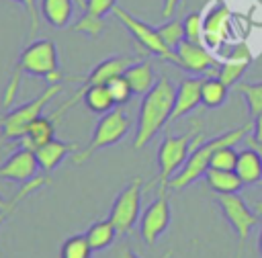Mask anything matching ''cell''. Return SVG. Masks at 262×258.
<instances>
[{
    "mask_svg": "<svg viewBox=\"0 0 262 258\" xmlns=\"http://www.w3.org/2000/svg\"><path fill=\"white\" fill-rule=\"evenodd\" d=\"M23 74L29 76H39L45 78L49 84H59L61 82V72H59V57H57V47L51 39H35L29 43L23 51L20 57L14 66V72L10 76L8 88L4 92V106H10L16 92Z\"/></svg>",
    "mask_w": 262,
    "mask_h": 258,
    "instance_id": "6da1fadb",
    "label": "cell"
},
{
    "mask_svg": "<svg viewBox=\"0 0 262 258\" xmlns=\"http://www.w3.org/2000/svg\"><path fill=\"white\" fill-rule=\"evenodd\" d=\"M174 98H176V86L166 76H160L156 86L147 94H143L137 115V131L133 139L135 149L145 147L164 129V125L170 123Z\"/></svg>",
    "mask_w": 262,
    "mask_h": 258,
    "instance_id": "7a4b0ae2",
    "label": "cell"
},
{
    "mask_svg": "<svg viewBox=\"0 0 262 258\" xmlns=\"http://www.w3.org/2000/svg\"><path fill=\"white\" fill-rule=\"evenodd\" d=\"M252 131V125L250 123H244L231 131H223L215 137H209L205 139L203 143H199L190 156L186 158V162L182 164V168L168 180V190H182L186 188L188 184L196 182L199 178L205 176V172L211 168V156L215 154V149L223 147V145H237V141H242L248 133Z\"/></svg>",
    "mask_w": 262,
    "mask_h": 258,
    "instance_id": "3957f363",
    "label": "cell"
},
{
    "mask_svg": "<svg viewBox=\"0 0 262 258\" xmlns=\"http://www.w3.org/2000/svg\"><path fill=\"white\" fill-rule=\"evenodd\" d=\"M207 137L205 133L199 129V125L192 127V131H188L186 135H172L168 133L164 137V141L160 143L158 149V190H166L168 180L182 168V164L186 162V158L190 156V152L203 143Z\"/></svg>",
    "mask_w": 262,
    "mask_h": 258,
    "instance_id": "277c9868",
    "label": "cell"
},
{
    "mask_svg": "<svg viewBox=\"0 0 262 258\" xmlns=\"http://www.w3.org/2000/svg\"><path fill=\"white\" fill-rule=\"evenodd\" d=\"M61 90H63L61 82H59V84H49V86H47L39 96H35L33 100H29V102H25V104H20V106H16V109L4 113V115L0 117V145H4V143H8V141H18V139L25 135L27 127L43 113V109H45Z\"/></svg>",
    "mask_w": 262,
    "mask_h": 258,
    "instance_id": "5b68a950",
    "label": "cell"
},
{
    "mask_svg": "<svg viewBox=\"0 0 262 258\" xmlns=\"http://www.w3.org/2000/svg\"><path fill=\"white\" fill-rule=\"evenodd\" d=\"M129 127H131V119H129L127 111L123 106H113L108 113L100 115V121L94 127L92 139L88 141V145L84 149H78L76 154H72V162L76 166H82L98 149L119 143L129 133Z\"/></svg>",
    "mask_w": 262,
    "mask_h": 258,
    "instance_id": "8992f818",
    "label": "cell"
},
{
    "mask_svg": "<svg viewBox=\"0 0 262 258\" xmlns=\"http://www.w3.org/2000/svg\"><path fill=\"white\" fill-rule=\"evenodd\" d=\"M217 203H219V209H221L223 217L227 219V223L235 231V238H237L235 258H244L248 238H250L252 229L260 223V215L246 205V201L239 197V192H235V195H217Z\"/></svg>",
    "mask_w": 262,
    "mask_h": 258,
    "instance_id": "52a82bcc",
    "label": "cell"
},
{
    "mask_svg": "<svg viewBox=\"0 0 262 258\" xmlns=\"http://www.w3.org/2000/svg\"><path fill=\"white\" fill-rule=\"evenodd\" d=\"M113 14L119 18V23L131 33V37L137 41V45L143 49V53L147 55H154V57H160L164 61H170L174 66H178V57H176V51H172L170 47H166V43L162 41L158 29L149 27L147 23L139 20L137 16H133L131 12H127L125 8L121 6H115L113 8Z\"/></svg>",
    "mask_w": 262,
    "mask_h": 258,
    "instance_id": "ba28073f",
    "label": "cell"
},
{
    "mask_svg": "<svg viewBox=\"0 0 262 258\" xmlns=\"http://www.w3.org/2000/svg\"><path fill=\"white\" fill-rule=\"evenodd\" d=\"M141 190L143 178L135 176L115 199L108 219L115 223L119 233H131L133 227L139 223V209H141Z\"/></svg>",
    "mask_w": 262,
    "mask_h": 258,
    "instance_id": "9c48e42d",
    "label": "cell"
},
{
    "mask_svg": "<svg viewBox=\"0 0 262 258\" xmlns=\"http://www.w3.org/2000/svg\"><path fill=\"white\" fill-rule=\"evenodd\" d=\"M178 66L180 70L192 74V76H215L221 59L209 49L205 43H192V41H182L176 49Z\"/></svg>",
    "mask_w": 262,
    "mask_h": 258,
    "instance_id": "30bf717a",
    "label": "cell"
},
{
    "mask_svg": "<svg viewBox=\"0 0 262 258\" xmlns=\"http://www.w3.org/2000/svg\"><path fill=\"white\" fill-rule=\"evenodd\" d=\"M172 219V209H170V201L166 190L158 192V199L149 203V207L141 213L139 217V235L147 246H154L164 231L168 229Z\"/></svg>",
    "mask_w": 262,
    "mask_h": 258,
    "instance_id": "8fae6325",
    "label": "cell"
},
{
    "mask_svg": "<svg viewBox=\"0 0 262 258\" xmlns=\"http://www.w3.org/2000/svg\"><path fill=\"white\" fill-rule=\"evenodd\" d=\"M231 35V10L225 2L215 0L203 14V39L205 45L217 51Z\"/></svg>",
    "mask_w": 262,
    "mask_h": 258,
    "instance_id": "7c38bea8",
    "label": "cell"
},
{
    "mask_svg": "<svg viewBox=\"0 0 262 258\" xmlns=\"http://www.w3.org/2000/svg\"><path fill=\"white\" fill-rule=\"evenodd\" d=\"M254 59V51L252 47L246 43V41H237L233 45V49L229 51V55H225L217 68V78L227 86V88H233L239 78L244 76V72L248 70L250 61Z\"/></svg>",
    "mask_w": 262,
    "mask_h": 258,
    "instance_id": "4fadbf2b",
    "label": "cell"
},
{
    "mask_svg": "<svg viewBox=\"0 0 262 258\" xmlns=\"http://www.w3.org/2000/svg\"><path fill=\"white\" fill-rule=\"evenodd\" d=\"M39 162L33 149L27 147H18L14 154H10L6 158L4 164H0V178L4 180H12V182H29L39 174Z\"/></svg>",
    "mask_w": 262,
    "mask_h": 258,
    "instance_id": "5bb4252c",
    "label": "cell"
},
{
    "mask_svg": "<svg viewBox=\"0 0 262 258\" xmlns=\"http://www.w3.org/2000/svg\"><path fill=\"white\" fill-rule=\"evenodd\" d=\"M201 84H203V76H188V78L178 82L170 123H174L180 117L192 113L201 104Z\"/></svg>",
    "mask_w": 262,
    "mask_h": 258,
    "instance_id": "9a60e30c",
    "label": "cell"
},
{
    "mask_svg": "<svg viewBox=\"0 0 262 258\" xmlns=\"http://www.w3.org/2000/svg\"><path fill=\"white\" fill-rule=\"evenodd\" d=\"M78 149H80L78 143H74V141H61V139L53 137L51 141H47L45 145H41L39 149H35V156H37L41 174H51L68 156L76 154Z\"/></svg>",
    "mask_w": 262,
    "mask_h": 258,
    "instance_id": "2e32d148",
    "label": "cell"
},
{
    "mask_svg": "<svg viewBox=\"0 0 262 258\" xmlns=\"http://www.w3.org/2000/svg\"><path fill=\"white\" fill-rule=\"evenodd\" d=\"M133 61H135V57H131V55H113V57H108V59L96 63V66L90 70L88 76H84V78L78 80V82H82V86H80L78 90L88 88V86H94V84H106L111 78L125 74V70H127Z\"/></svg>",
    "mask_w": 262,
    "mask_h": 258,
    "instance_id": "e0dca14e",
    "label": "cell"
},
{
    "mask_svg": "<svg viewBox=\"0 0 262 258\" xmlns=\"http://www.w3.org/2000/svg\"><path fill=\"white\" fill-rule=\"evenodd\" d=\"M123 76L127 78V82H129L133 94H141V96L147 94V92L156 86V82H158L156 72H154V63H151L149 57H145V59H135V61L125 70Z\"/></svg>",
    "mask_w": 262,
    "mask_h": 258,
    "instance_id": "ac0fdd59",
    "label": "cell"
},
{
    "mask_svg": "<svg viewBox=\"0 0 262 258\" xmlns=\"http://www.w3.org/2000/svg\"><path fill=\"white\" fill-rule=\"evenodd\" d=\"M55 137V121L47 115H39L25 131V135L18 139V145L20 147H27V149H39L41 145H45L47 141H51Z\"/></svg>",
    "mask_w": 262,
    "mask_h": 258,
    "instance_id": "d6986e66",
    "label": "cell"
},
{
    "mask_svg": "<svg viewBox=\"0 0 262 258\" xmlns=\"http://www.w3.org/2000/svg\"><path fill=\"white\" fill-rule=\"evenodd\" d=\"M205 182L211 190H215L217 195H235L242 190L244 182L237 176L235 170H221V168H209L205 172Z\"/></svg>",
    "mask_w": 262,
    "mask_h": 258,
    "instance_id": "ffe728a7",
    "label": "cell"
},
{
    "mask_svg": "<svg viewBox=\"0 0 262 258\" xmlns=\"http://www.w3.org/2000/svg\"><path fill=\"white\" fill-rule=\"evenodd\" d=\"M235 172L244 184H256L262 180V156L254 147H246L237 154Z\"/></svg>",
    "mask_w": 262,
    "mask_h": 258,
    "instance_id": "44dd1931",
    "label": "cell"
},
{
    "mask_svg": "<svg viewBox=\"0 0 262 258\" xmlns=\"http://www.w3.org/2000/svg\"><path fill=\"white\" fill-rule=\"evenodd\" d=\"M74 2L76 0H39V8L51 27L66 29L74 14Z\"/></svg>",
    "mask_w": 262,
    "mask_h": 258,
    "instance_id": "7402d4cb",
    "label": "cell"
},
{
    "mask_svg": "<svg viewBox=\"0 0 262 258\" xmlns=\"http://www.w3.org/2000/svg\"><path fill=\"white\" fill-rule=\"evenodd\" d=\"M117 233H119V231H117L115 223H113L108 217L94 221V223L84 231V235H86V240H88V244H90V248H92L94 252H102V250L111 248V246L115 244Z\"/></svg>",
    "mask_w": 262,
    "mask_h": 258,
    "instance_id": "603a6c76",
    "label": "cell"
},
{
    "mask_svg": "<svg viewBox=\"0 0 262 258\" xmlns=\"http://www.w3.org/2000/svg\"><path fill=\"white\" fill-rule=\"evenodd\" d=\"M227 92L229 88L217 76H205L201 84V104H205L207 109H217L225 104Z\"/></svg>",
    "mask_w": 262,
    "mask_h": 258,
    "instance_id": "cb8c5ba5",
    "label": "cell"
},
{
    "mask_svg": "<svg viewBox=\"0 0 262 258\" xmlns=\"http://www.w3.org/2000/svg\"><path fill=\"white\" fill-rule=\"evenodd\" d=\"M235 90L244 96L246 106H248V113H250L252 119H256L258 115H262V82H254V84L237 82L235 84Z\"/></svg>",
    "mask_w": 262,
    "mask_h": 258,
    "instance_id": "d4e9b609",
    "label": "cell"
},
{
    "mask_svg": "<svg viewBox=\"0 0 262 258\" xmlns=\"http://www.w3.org/2000/svg\"><path fill=\"white\" fill-rule=\"evenodd\" d=\"M92 254L94 250L90 248L84 233L70 235L59 248V258H92Z\"/></svg>",
    "mask_w": 262,
    "mask_h": 258,
    "instance_id": "484cf974",
    "label": "cell"
},
{
    "mask_svg": "<svg viewBox=\"0 0 262 258\" xmlns=\"http://www.w3.org/2000/svg\"><path fill=\"white\" fill-rule=\"evenodd\" d=\"M72 33H84L86 37H92V39H98L102 35V31L106 29V23L102 16L98 14H92V12H84L72 27Z\"/></svg>",
    "mask_w": 262,
    "mask_h": 258,
    "instance_id": "4316f807",
    "label": "cell"
},
{
    "mask_svg": "<svg viewBox=\"0 0 262 258\" xmlns=\"http://www.w3.org/2000/svg\"><path fill=\"white\" fill-rule=\"evenodd\" d=\"M158 33L166 43V47H170L172 51L184 41V27H182V20L178 18H168L164 25L158 27Z\"/></svg>",
    "mask_w": 262,
    "mask_h": 258,
    "instance_id": "83f0119b",
    "label": "cell"
},
{
    "mask_svg": "<svg viewBox=\"0 0 262 258\" xmlns=\"http://www.w3.org/2000/svg\"><path fill=\"white\" fill-rule=\"evenodd\" d=\"M106 88H108V92H111V96H113V102H115L117 106L127 104V102L131 100V96H133V90H131V86H129V82H127V78H125L123 74L111 78V80L106 82Z\"/></svg>",
    "mask_w": 262,
    "mask_h": 258,
    "instance_id": "f1b7e54d",
    "label": "cell"
},
{
    "mask_svg": "<svg viewBox=\"0 0 262 258\" xmlns=\"http://www.w3.org/2000/svg\"><path fill=\"white\" fill-rule=\"evenodd\" d=\"M184 39L192 43H205L203 39V12H188L182 18Z\"/></svg>",
    "mask_w": 262,
    "mask_h": 258,
    "instance_id": "f546056e",
    "label": "cell"
},
{
    "mask_svg": "<svg viewBox=\"0 0 262 258\" xmlns=\"http://www.w3.org/2000/svg\"><path fill=\"white\" fill-rule=\"evenodd\" d=\"M237 149L235 145H223L219 149H215V154L211 156V168H221V170H235L237 164Z\"/></svg>",
    "mask_w": 262,
    "mask_h": 258,
    "instance_id": "4dcf8cb0",
    "label": "cell"
},
{
    "mask_svg": "<svg viewBox=\"0 0 262 258\" xmlns=\"http://www.w3.org/2000/svg\"><path fill=\"white\" fill-rule=\"evenodd\" d=\"M115 6H117V0H84L82 10L98 14V16H104L106 12H113Z\"/></svg>",
    "mask_w": 262,
    "mask_h": 258,
    "instance_id": "1f68e13d",
    "label": "cell"
},
{
    "mask_svg": "<svg viewBox=\"0 0 262 258\" xmlns=\"http://www.w3.org/2000/svg\"><path fill=\"white\" fill-rule=\"evenodd\" d=\"M12 2H18L25 8V12L29 14V20H31V33L35 35L37 29H39V18H41V14H39V0H12Z\"/></svg>",
    "mask_w": 262,
    "mask_h": 258,
    "instance_id": "d6a6232c",
    "label": "cell"
},
{
    "mask_svg": "<svg viewBox=\"0 0 262 258\" xmlns=\"http://www.w3.org/2000/svg\"><path fill=\"white\" fill-rule=\"evenodd\" d=\"M111 258H141V256H137L127 244H121V246H117L115 248V252H113V256Z\"/></svg>",
    "mask_w": 262,
    "mask_h": 258,
    "instance_id": "836d02e7",
    "label": "cell"
},
{
    "mask_svg": "<svg viewBox=\"0 0 262 258\" xmlns=\"http://www.w3.org/2000/svg\"><path fill=\"white\" fill-rule=\"evenodd\" d=\"M254 141H258V143H262V115H258L256 119H254V125H252V133H248Z\"/></svg>",
    "mask_w": 262,
    "mask_h": 258,
    "instance_id": "e575fe53",
    "label": "cell"
},
{
    "mask_svg": "<svg viewBox=\"0 0 262 258\" xmlns=\"http://www.w3.org/2000/svg\"><path fill=\"white\" fill-rule=\"evenodd\" d=\"M180 2H182V0H164V2H162V16H164V18H170V16L174 14V10L178 8Z\"/></svg>",
    "mask_w": 262,
    "mask_h": 258,
    "instance_id": "d590c367",
    "label": "cell"
},
{
    "mask_svg": "<svg viewBox=\"0 0 262 258\" xmlns=\"http://www.w3.org/2000/svg\"><path fill=\"white\" fill-rule=\"evenodd\" d=\"M246 141H248V145H250V147H254V149H256V152H258V154L262 156V143H258V141H254V139H252L250 135H246Z\"/></svg>",
    "mask_w": 262,
    "mask_h": 258,
    "instance_id": "8d00e7d4",
    "label": "cell"
},
{
    "mask_svg": "<svg viewBox=\"0 0 262 258\" xmlns=\"http://www.w3.org/2000/svg\"><path fill=\"white\" fill-rule=\"evenodd\" d=\"M252 209H254V211H256V213L262 217V199H258V201L254 203V207H252Z\"/></svg>",
    "mask_w": 262,
    "mask_h": 258,
    "instance_id": "74e56055",
    "label": "cell"
},
{
    "mask_svg": "<svg viewBox=\"0 0 262 258\" xmlns=\"http://www.w3.org/2000/svg\"><path fill=\"white\" fill-rule=\"evenodd\" d=\"M258 250L262 252V217H260V235H258Z\"/></svg>",
    "mask_w": 262,
    "mask_h": 258,
    "instance_id": "f35d334b",
    "label": "cell"
},
{
    "mask_svg": "<svg viewBox=\"0 0 262 258\" xmlns=\"http://www.w3.org/2000/svg\"><path fill=\"white\" fill-rule=\"evenodd\" d=\"M6 205H8V201H4V199H2V197H0V209H4V207H6Z\"/></svg>",
    "mask_w": 262,
    "mask_h": 258,
    "instance_id": "ab89813d",
    "label": "cell"
}]
</instances>
